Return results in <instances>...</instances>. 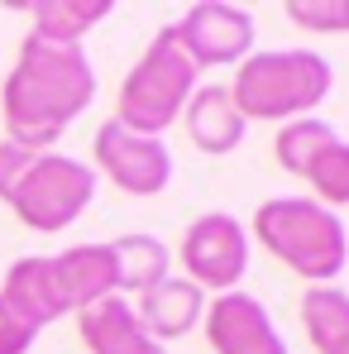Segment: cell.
<instances>
[{
    "instance_id": "1",
    "label": "cell",
    "mask_w": 349,
    "mask_h": 354,
    "mask_svg": "<svg viewBox=\"0 0 349 354\" xmlns=\"http://www.w3.org/2000/svg\"><path fill=\"white\" fill-rule=\"evenodd\" d=\"M91 101H96V67L86 58V48H58V44L24 34L19 58L0 91L10 139L48 153Z\"/></svg>"
},
{
    "instance_id": "2",
    "label": "cell",
    "mask_w": 349,
    "mask_h": 354,
    "mask_svg": "<svg viewBox=\"0 0 349 354\" xmlns=\"http://www.w3.org/2000/svg\"><path fill=\"white\" fill-rule=\"evenodd\" d=\"M249 239H258L278 263H287L311 288H326L349 263V235L340 211H330L311 196H268L254 211Z\"/></svg>"
},
{
    "instance_id": "3",
    "label": "cell",
    "mask_w": 349,
    "mask_h": 354,
    "mask_svg": "<svg viewBox=\"0 0 349 354\" xmlns=\"http://www.w3.org/2000/svg\"><path fill=\"white\" fill-rule=\"evenodd\" d=\"M225 86L244 120L287 124V120L316 115V106L335 86V72L316 48H268V53H249Z\"/></svg>"
},
{
    "instance_id": "4",
    "label": "cell",
    "mask_w": 349,
    "mask_h": 354,
    "mask_svg": "<svg viewBox=\"0 0 349 354\" xmlns=\"http://www.w3.org/2000/svg\"><path fill=\"white\" fill-rule=\"evenodd\" d=\"M201 72L191 67V58L182 53L173 24L153 34V44L144 48V58L129 67V77L120 82V96H115V124L134 129V134H153L163 139L173 129L191 91H196Z\"/></svg>"
},
{
    "instance_id": "5",
    "label": "cell",
    "mask_w": 349,
    "mask_h": 354,
    "mask_svg": "<svg viewBox=\"0 0 349 354\" xmlns=\"http://www.w3.org/2000/svg\"><path fill=\"white\" fill-rule=\"evenodd\" d=\"M96 201V173L91 163L72 158V153H39L24 182L15 187V196L5 201L19 225L39 230V235H58L67 225H77L86 216V206Z\"/></svg>"
},
{
    "instance_id": "6",
    "label": "cell",
    "mask_w": 349,
    "mask_h": 354,
    "mask_svg": "<svg viewBox=\"0 0 349 354\" xmlns=\"http://www.w3.org/2000/svg\"><path fill=\"white\" fill-rule=\"evenodd\" d=\"M249 230L225 216V211H206L196 216L182 244H177V259H182V278L196 283L201 292H239V278L249 273Z\"/></svg>"
},
{
    "instance_id": "7",
    "label": "cell",
    "mask_w": 349,
    "mask_h": 354,
    "mask_svg": "<svg viewBox=\"0 0 349 354\" xmlns=\"http://www.w3.org/2000/svg\"><path fill=\"white\" fill-rule=\"evenodd\" d=\"M91 173L115 182L129 196H158L173 182V153L163 139L134 134L115 120H106L96 129V144H91Z\"/></svg>"
},
{
    "instance_id": "8",
    "label": "cell",
    "mask_w": 349,
    "mask_h": 354,
    "mask_svg": "<svg viewBox=\"0 0 349 354\" xmlns=\"http://www.w3.org/2000/svg\"><path fill=\"white\" fill-rule=\"evenodd\" d=\"M182 53L191 58L196 72L206 67H239L254 53V15L230 0H196L173 24Z\"/></svg>"
},
{
    "instance_id": "9",
    "label": "cell",
    "mask_w": 349,
    "mask_h": 354,
    "mask_svg": "<svg viewBox=\"0 0 349 354\" xmlns=\"http://www.w3.org/2000/svg\"><path fill=\"white\" fill-rule=\"evenodd\" d=\"M201 326H206L211 354H287V340L273 326L268 306L249 292L211 297Z\"/></svg>"
},
{
    "instance_id": "10",
    "label": "cell",
    "mask_w": 349,
    "mask_h": 354,
    "mask_svg": "<svg viewBox=\"0 0 349 354\" xmlns=\"http://www.w3.org/2000/svg\"><path fill=\"white\" fill-rule=\"evenodd\" d=\"M0 297L34 326H53L67 316V301H62V288H58V268H53V254H24L10 263L5 283H0Z\"/></svg>"
},
{
    "instance_id": "11",
    "label": "cell",
    "mask_w": 349,
    "mask_h": 354,
    "mask_svg": "<svg viewBox=\"0 0 349 354\" xmlns=\"http://www.w3.org/2000/svg\"><path fill=\"white\" fill-rule=\"evenodd\" d=\"M134 316L144 321V330H149L158 345H168V340H182V335H191V330L201 326V316H206V292H201L196 283L168 273L163 283H153V288L139 292Z\"/></svg>"
},
{
    "instance_id": "12",
    "label": "cell",
    "mask_w": 349,
    "mask_h": 354,
    "mask_svg": "<svg viewBox=\"0 0 349 354\" xmlns=\"http://www.w3.org/2000/svg\"><path fill=\"white\" fill-rule=\"evenodd\" d=\"M182 124H187V139L201 149V153H234L249 134V120L239 115V106L230 101V86L216 82V86H196L187 111H182Z\"/></svg>"
},
{
    "instance_id": "13",
    "label": "cell",
    "mask_w": 349,
    "mask_h": 354,
    "mask_svg": "<svg viewBox=\"0 0 349 354\" xmlns=\"http://www.w3.org/2000/svg\"><path fill=\"white\" fill-rule=\"evenodd\" d=\"M77 326H82V345L91 354H163V345L134 316V301H124V297H106V301L77 311Z\"/></svg>"
},
{
    "instance_id": "14",
    "label": "cell",
    "mask_w": 349,
    "mask_h": 354,
    "mask_svg": "<svg viewBox=\"0 0 349 354\" xmlns=\"http://www.w3.org/2000/svg\"><path fill=\"white\" fill-rule=\"evenodd\" d=\"M53 268H58V288L67 311H86L106 297H120L111 244H72V249L53 254Z\"/></svg>"
},
{
    "instance_id": "15",
    "label": "cell",
    "mask_w": 349,
    "mask_h": 354,
    "mask_svg": "<svg viewBox=\"0 0 349 354\" xmlns=\"http://www.w3.org/2000/svg\"><path fill=\"white\" fill-rule=\"evenodd\" d=\"M34 15V39L44 44H58V48H82V39L115 10L111 0H34L24 5Z\"/></svg>"
},
{
    "instance_id": "16",
    "label": "cell",
    "mask_w": 349,
    "mask_h": 354,
    "mask_svg": "<svg viewBox=\"0 0 349 354\" xmlns=\"http://www.w3.org/2000/svg\"><path fill=\"white\" fill-rule=\"evenodd\" d=\"M301 326L316 354H349V292L326 283L301 292Z\"/></svg>"
},
{
    "instance_id": "17",
    "label": "cell",
    "mask_w": 349,
    "mask_h": 354,
    "mask_svg": "<svg viewBox=\"0 0 349 354\" xmlns=\"http://www.w3.org/2000/svg\"><path fill=\"white\" fill-rule=\"evenodd\" d=\"M111 254H115V288L120 292H134V297L144 292V288H153V283H163L168 268H173L168 244L144 235V230L111 239Z\"/></svg>"
},
{
    "instance_id": "18",
    "label": "cell",
    "mask_w": 349,
    "mask_h": 354,
    "mask_svg": "<svg viewBox=\"0 0 349 354\" xmlns=\"http://www.w3.org/2000/svg\"><path fill=\"white\" fill-rule=\"evenodd\" d=\"M340 134H335V124H326L321 115H301V120H287V124H278V139H273V153H278V163L287 168L292 177H306V168L335 144Z\"/></svg>"
},
{
    "instance_id": "19",
    "label": "cell",
    "mask_w": 349,
    "mask_h": 354,
    "mask_svg": "<svg viewBox=\"0 0 349 354\" xmlns=\"http://www.w3.org/2000/svg\"><path fill=\"white\" fill-rule=\"evenodd\" d=\"M306 182H311V201H321V206H330V211H340L349 206V139H335L311 168H306Z\"/></svg>"
},
{
    "instance_id": "20",
    "label": "cell",
    "mask_w": 349,
    "mask_h": 354,
    "mask_svg": "<svg viewBox=\"0 0 349 354\" xmlns=\"http://www.w3.org/2000/svg\"><path fill=\"white\" fill-rule=\"evenodd\" d=\"M287 19L311 34H349V0H287Z\"/></svg>"
},
{
    "instance_id": "21",
    "label": "cell",
    "mask_w": 349,
    "mask_h": 354,
    "mask_svg": "<svg viewBox=\"0 0 349 354\" xmlns=\"http://www.w3.org/2000/svg\"><path fill=\"white\" fill-rule=\"evenodd\" d=\"M34 158H39V149H24V144H15V139H0V201L15 196V187L34 168Z\"/></svg>"
},
{
    "instance_id": "22",
    "label": "cell",
    "mask_w": 349,
    "mask_h": 354,
    "mask_svg": "<svg viewBox=\"0 0 349 354\" xmlns=\"http://www.w3.org/2000/svg\"><path fill=\"white\" fill-rule=\"evenodd\" d=\"M34 340H39V330L0 297V354H29Z\"/></svg>"
}]
</instances>
